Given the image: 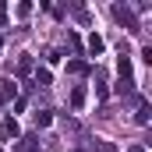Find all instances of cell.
Masks as SVG:
<instances>
[{
  "label": "cell",
  "mask_w": 152,
  "mask_h": 152,
  "mask_svg": "<svg viewBox=\"0 0 152 152\" xmlns=\"http://www.w3.org/2000/svg\"><path fill=\"white\" fill-rule=\"evenodd\" d=\"M0 46H4V39H0Z\"/></svg>",
  "instance_id": "14"
},
{
  "label": "cell",
  "mask_w": 152,
  "mask_h": 152,
  "mask_svg": "<svg viewBox=\"0 0 152 152\" xmlns=\"http://www.w3.org/2000/svg\"><path fill=\"white\" fill-rule=\"evenodd\" d=\"M18 75H32V57H28V53H21V60H18Z\"/></svg>",
  "instance_id": "7"
},
{
  "label": "cell",
  "mask_w": 152,
  "mask_h": 152,
  "mask_svg": "<svg viewBox=\"0 0 152 152\" xmlns=\"http://www.w3.org/2000/svg\"><path fill=\"white\" fill-rule=\"evenodd\" d=\"M127 152H145V149H142V145H134V149H127Z\"/></svg>",
  "instance_id": "13"
},
{
  "label": "cell",
  "mask_w": 152,
  "mask_h": 152,
  "mask_svg": "<svg viewBox=\"0 0 152 152\" xmlns=\"http://www.w3.org/2000/svg\"><path fill=\"white\" fill-rule=\"evenodd\" d=\"M113 18L124 25V28H127V32H138V18H134V14H131L124 4H117V7H113Z\"/></svg>",
  "instance_id": "1"
},
{
  "label": "cell",
  "mask_w": 152,
  "mask_h": 152,
  "mask_svg": "<svg viewBox=\"0 0 152 152\" xmlns=\"http://www.w3.org/2000/svg\"><path fill=\"white\" fill-rule=\"evenodd\" d=\"M138 124H149V103H138V113H134Z\"/></svg>",
  "instance_id": "9"
},
{
  "label": "cell",
  "mask_w": 152,
  "mask_h": 152,
  "mask_svg": "<svg viewBox=\"0 0 152 152\" xmlns=\"http://www.w3.org/2000/svg\"><path fill=\"white\" fill-rule=\"evenodd\" d=\"M36 124H39V127H50V124H53V113H50V110H39V113H36Z\"/></svg>",
  "instance_id": "8"
},
{
  "label": "cell",
  "mask_w": 152,
  "mask_h": 152,
  "mask_svg": "<svg viewBox=\"0 0 152 152\" xmlns=\"http://www.w3.org/2000/svg\"><path fill=\"white\" fill-rule=\"evenodd\" d=\"M88 53H96V57L103 53V36H96V32L88 36Z\"/></svg>",
  "instance_id": "6"
},
{
  "label": "cell",
  "mask_w": 152,
  "mask_h": 152,
  "mask_svg": "<svg viewBox=\"0 0 152 152\" xmlns=\"http://www.w3.org/2000/svg\"><path fill=\"white\" fill-rule=\"evenodd\" d=\"M36 81H39V85H50V71H46V67H39V71H36Z\"/></svg>",
  "instance_id": "11"
},
{
  "label": "cell",
  "mask_w": 152,
  "mask_h": 152,
  "mask_svg": "<svg viewBox=\"0 0 152 152\" xmlns=\"http://www.w3.org/2000/svg\"><path fill=\"white\" fill-rule=\"evenodd\" d=\"M0 134H7V138H18V134H21V131H18V120H14V117H7V120L0 124Z\"/></svg>",
  "instance_id": "3"
},
{
  "label": "cell",
  "mask_w": 152,
  "mask_h": 152,
  "mask_svg": "<svg viewBox=\"0 0 152 152\" xmlns=\"http://www.w3.org/2000/svg\"><path fill=\"white\" fill-rule=\"evenodd\" d=\"M14 152H39V138H36V134L18 138V142H14Z\"/></svg>",
  "instance_id": "2"
},
{
  "label": "cell",
  "mask_w": 152,
  "mask_h": 152,
  "mask_svg": "<svg viewBox=\"0 0 152 152\" xmlns=\"http://www.w3.org/2000/svg\"><path fill=\"white\" fill-rule=\"evenodd\" d=\"M75 152H78V149H75Z\"/></svg>",
  "instance_id": "15"
},
{
  "label": "cell",
  "mask_w": 152,
  "mask_h": 152,
  "mask_svg": "<svg viewBox=\"0 0 152 152\" xmlns=\"http://www.w3.org/2000/svg\"><path fill=\"white\" fill-rule=\"evenodd\" d=\"M71 106H75V110H81V106H85V88H81V85H78V88H71Z\"/></svg>",
  "instance_id": "5"
},
{
  "label": "cell",
  "mask_w": 152,
  "mask_h": 152,
  "mask_svg": "<svg viewBox=\"0 0 152 152\" xmlns=\"http://www.w3.org/2000/svg\"><path fill=\"white\" fill-rule=\"evenodd\" d=\"M67 71H71V75H81V71H85V64H81V60H71V64H67Z\"/></svg>",
  "instance_id": "12"
},
{
  "label": "cell",
  "mask_w": 152,
  "mask_h": 152,
  "mask_svg": "<svg viewBox=\"0 0 152 152\" xmlns=\"http://www.w3.org/2000/svg\"><path fill=\"white\" fill-rule=\"evenodd\" d=\"M14 92H18V88H14L11 81H4V88H0V99H14Z\"/></svg>",
  "instance_id": "10"
},
{
  "label": "cell",
  "mask_w": 152,
  "mask_h": 152,
  "mask_svg": "<svg viewBox=\"0 0 152 152\" xmlns=\"http://www.w3.org/2000/svg\"><path fill=\"white\" fill-rule=\"evenodd\" d=\"M88 152H117V145H113V142H106V138H96V142L88 145Z\"/></svg>",
  "instance_id": "4"
}]
</instances>
